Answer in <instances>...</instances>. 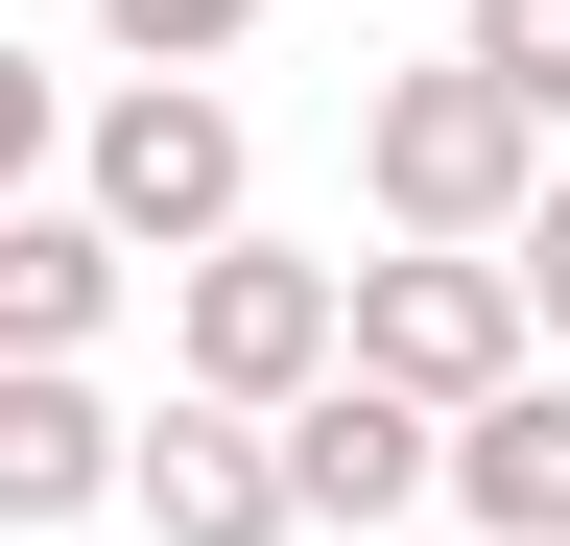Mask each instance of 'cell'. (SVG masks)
Instances as JSON below:
<instances>
[{
	"instance_id": "7a4b0ae2",
	"label": "cell",
	"mask_w": 570,
	"mask_h": 546,
	"mask_svg": "<svg viewBox=\"0 0 570 546\" xmlns=\"http://www.w3.org/2000/svg\"><path fill=\"white\" fill-rule=\"evenodd\" d=\"M356 190H381V238L499 261V215L547 190V119L499 96V72H452V48H428V72H381V96H356Z\"/></svg>"
},
{
	"instance_id": "8992f818",
	"label": "cell",
	"mask_w": 570,
	"mask_h": 546,
	"mask_svg": "<svg viewBox=\"0 0 570 546\" xmlns=\"http://www.w3.org/2000/svg\"><path fill=\"white\" fill-rule=\"evenodd\" d=\"M119 499L167 523V546H309V523H285V475H262V428H238V404H190V380L119 428Z\"/></svg>"
},
{
	"instance_id": "ba28073f",
	"label": "cell",
	"mask_w": 570,
	"mask_h": 546,
	"mask_svg": "<svg viewBox=\"0 0 570 546\" xmlns=\"http://www.w3.org/2000/svg\"><path fill=\"white\" fill-rule=\"evenodd\" d=\"M119 499V404L96 357H0V523H96Z\"/></svg>"
},
{
	"instance_id": "30bf717a",
	"label": "cell",
	"mask_w": 570,
	"mask_h": 546,
	"mask_svg": "<svg viewBox=\"0 0 570 546\" xmlns=\"http://www.w3.org/2000/svg\"><path fill=\"white\" fill-rule=\"evenodd\" d=\"M452 72H499L523 119H570V0H452Z\"/></svg>"
},
{
	"instance_id": "52a82bcc",
	"label": "cell",
	"mask_w": 570,
	"mask_h": 546,
	"mask_svg": "<svg viewBox=\"0 0 570 546\" xmlns=\"http://www.w3.org/2000/svg\"><path fill=\"white\" fill-rule=\"evenodd\" d=\"M262 475H285V523H404L428 499V404L309 380V404H262Z\"/></svg>"
},
{
	"instance_id": "3957f363",
	"label": "cell",
	"mask_w": 570,
	"mask_h": 546,
	"mask_svg": "<svg viewBox=\"0 0 570 546\" xmlns=\"http://www.w3.org/2000/svg\"><path fill=\"white\" fill-rule=\"evenodd\" d=\"M167 380L238 404V428H262V404H309V380H333V261H285L262 215L190 238V261H167Z\"/></svg>"
},
{
	"instance_id": "8fae6325",
	"label": "cell",
	"mask_w": 570,
	"mask_h": 546,
	"mask_svg": "<svg viewBox=\"0 0 570 546\" xmlns=\"http://www.w3.org/2000/svg\"><path fill=\"white\" fill-rule=\"evenodd\" d=\"M499 309H523V357H570V167L499 215Z\"/></svg>"
},
{
	"instance_id": "5b68a950",
	"label": "cell",
	"mask_w": 570,
	"mask_h": 546,
	"mask_svg": "<svg viewBox=\"0 0 570 546\" xmlns=\"http://www.w3.org/2000/svg\"><path fill=\"white\" fill-rule=\"evenodd\" d=\"M428 499H452L475 546H570V380H547V357L475 380L452 428H428Z\"/></svg>"
},
{
	"instance_id": "9c48e42d",
	"label": "cell",
	"mask_w": 570,
	"mask_h": 546,
	"mask_svg": "<svg viewBox=\"0 0 570 546\" xmlns=\"http://www.w3.org/2000/svg\"><path fill=\"white\" fill-rule=\"evenodd\" d=\"M119 286H142V261H119L96 215L0 190V357H96V332H119Z\"/></svg>"
},
{
	"instance_id": "7c38bea8",
	"label": "cell",
	"mask_w": 570,
	"mask_h": 546,
	"mask_svg": "<svg viewBox=\"0 0 570 546\" xmlns=\"http://www.w3.org/2000/svg\"><path fill=\"white\" fill-rule=\"evenodd\" d=\"M96 24L142 48V72H214V48H238V24H262V0H96Z\"/></svg>"
},
{
	"instance_id": "4fadbf2b",
	"label": "cell",
	"mask_w": 570,
	"mask_h": 546,
	"mask_svg": "<svg viewBox=\"0 0 570 546\" xmlns=\"http://www.w3.org/2000/svg\"><path fill=\"white\" fill-rule=\"evenodd\" d=\"M48 143H71V119H48V72H24V48H0V190H24Z\"/></svg>"
},
{
	"instance_id": "277c9868",
	"label": "cell",
	"mask_w": 570,
	"mask_h": 546,
	"mask_svg": "<svg viewBox=\"0 0 570 546\" xmlns=\"http://www.w3.org/2000/svg\"><path fill=\"white\" fill-rule=\"evenodd\" d=\"M333 380L428 404V428H452L475 380H523V309H499V261H452V238H404V261H333Z\"/></svg>"
},
{
	"instance_id": "6da1fadb",
	"label": "cell",
	"mask_w": 570,
	"mask_h": 546,
	"mask_svg": "<svg viewBox=\"0 0 570 546\" xmlns=\"http://www.w3.org/2000/svg\"><path fill=\"white\" fill-rule=\"evenodd\" d=\"M71 215H96L119 261H190V238H238V215H262V143H238V96H214V72H119L96 119H71Z\"/></svg>"
}]
</instances>
